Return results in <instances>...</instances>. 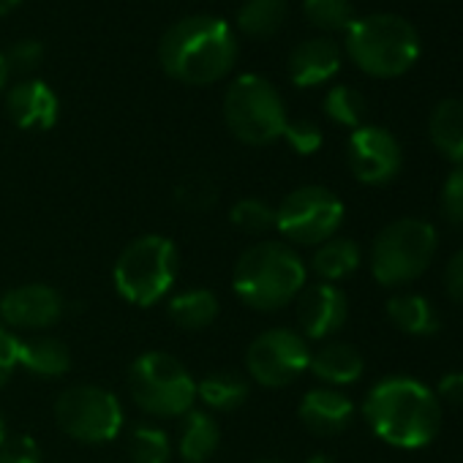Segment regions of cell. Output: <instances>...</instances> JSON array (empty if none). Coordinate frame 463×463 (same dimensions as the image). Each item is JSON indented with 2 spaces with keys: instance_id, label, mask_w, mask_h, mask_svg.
<instances>
[{
  "instance_id": "33",
  "label": "cell",
  "mask_w": 463,
  "mask_h": 463,
  "mask_svg": "<svg viewBox=\"0 0 463 463\" xmlns=\"http://www.w3.org/2000/svg\"><path fill=\"white\" fill-rule=\"evenodd\" d=\"M441 213L449 223L463 229V164H458L441 185Z\"/></svg>"
},
{
  "instance_id": "24",
  "label": "cell",
  "mask_w": 463,
  "mask_h": 463,
  "mask_svg": "<svg viewBox=\"0 0 463 463\" xmlns=\"http://www.w3.org/2000/svg\"><path fill=\"white\" fill-rule=\"evenodd\" d=\"M360 262H363V254L354 241L330 238L322 246H317V251L311 257V270L319 281L335 284V281H344L352 273H357Z\"/></svg>"
},
{
  "instance_id": "31",
  "label": "cell",
  "mask_w": 463,
  "mask_h": 463,
  "mask_svg": "<svg viewBox=\"0 0 463 463\" xmlns=\"http://www.w3.org/2000/svg\"><path fill=\"white\" fill-rule=\"evenodd\" d=\"M175 199L188 210H207L218 199V185L204 175H191L175 188Z\"/></svg>"
},
{
  "instance_id": "21",
  "label": "cell",
  "mask_w": 463,
  "mask_h": 463,
  "mask_svg": "<svg viewBox=\"0 0 463 463\" xmlns=\"http://www.w3.org/2000/svg\"><path fill=\"white\" fill-rule=\"evenodd\" d=\"M428 137L447 161H452L455 166L463 164V101L460 99H441L433 107L428 118Z\"/></svg>"
},
{
  "instance_id": "18",
  "label": "cell",
  "mask_w": 463,
  "mask_h": 463,
  "mask_svg": "<svg viewBox=\"0 0 463 463\" xmlns=\"http://www.w3.org/2000/svg\"><path fill=\"white\" fill-rule=\"evenodd\" d=\"M308 371L325 384V387H346L354 384L363 371H365V360L360 354L357 346L344 344V341H330L325 346H319L317 352H311V363Z\"/></svg>"
},
{
  "instance_id": "14",
  "label": "cell",
  "mask_w": 463,
  "mask_h": 463,
  "mask_svg": "<svg viewBox=\"0 0 463 463\" xmlns=\"http://www.w3.org/2000/svg\"><path fill=\"white\" fill-rule=\"evenodd\" d=\"M298 325L306 341H325L335 335L349 317V300L335 284H306L298 295Z\"/></svg>"
},
{
  "instance_id": "25",
  "label": "cell",
  "mask_w": 463,
  "mask_h": 463,
  "mask_svg": "<svg viewBox=\"0 0 463 463\" xmlns=\"http://www.w3.org/2000/svg\"><path fill=\"white\" fill-rule=\"evenodd\" d=\"M251 384L238 371H213L196 382V398L213 411H232L249 401Z\"/></svg>"
},
{
  "instance_id": "7",
  "label": "cell",
  "mask_w": 463,
  "mask_h": 463,
  "mask_svg": "<svg viewBox=\"0 0 463 463\" xmlns=\"http://www.w3.org/2000/svg\"><path fill=\"white\" fill-rule=\"evenodd\" d=\"M223 120L235 139L260 147L284 137L289 115L281 93L270 80L260 74H241L226 88Z\"/></svg>"
},
{
  "instance_id": "11",
  "label": "cell",
  "mask_w": 463,
  "mask_h": 463,
  "mask_svg": "<svg viewBox=\"0 0 463 463\" xmlns=\"http://www.w3.org/2000/svg\"><path fill=\"white\" fill-rule=\"evenodd\" d=\"M311 363L308 341L298 330L273 327L260 333L246 352V371L262 387H287L298 382Z\"/></svg>"
},
{
  "instance_id": "4",
  "label": "cell",
  "mask_w": 463,
  "mask_h": 463,
  "mask_svg": "<svg viewBox=\"0 0 463 463\" xmlns=\"http://www.w3.org/2000/svg\"><path fill=\"white\" fill-rule=\"evenodd\" d=\"M344 50L363 74L390 80L417 63L420 33L398 14H368L349 25Z\"/></svg>"
},
{
  "instance_id": "36",
  "label": "cell",
  "mask_w": 463,
  "mask_h": 463,
  "mask_svg": "<svg viewBox=\"0 0 463 463\" xmlns=\"http://www.w3.org/2000/svg\"><path fill=\"white\" fill-rule=\"evenodd\" d=\"M17 352H20V338L6 325H0V387H4L12 379V373L20 368Z\"/></svg>"
},
{
  "instance_id": "15",
  "label": "cell",
  "mask_w": 463,
  "mask_h": 463,
  "mask_svg": "<svg viewBox=\"0 0 463 463\" xmlns=\"http://www.w3.org/2000/svg\"><path fill=\"white\" fill-rule=\"evenodd\" d=\"M6 112L23 131H50L61 118V101L44 80L28 77L9 88Z\"/></svg>"
},
{
  "instance_id": "3",
  "label": "cell",
  "mask_w": 463,
  "mask_h": 463,
  "mask_svg": "<svg viewBox=\"0 0 463 463\" xmlns=\"http://www.w3.org/2000/svg\"><path fill=\"white\" fill-rule=\"evenodd\" d=\"M308 284V265L281 241H262L246 249L232 273L235 298L251 311H281Z\"/></svg>"
},
{
  "instance_id": "34",
  "label": "cell",
  "mask_w": 463,
  "mask_h": 463,
  "mask_svg": "<svg viewBox=\"0 0 463 463\" xmlns=\"http://www.w3.org/2000/svg\"><path fill=\"white\" fill-rule=\"evenodd\" d=\"M4 58H6L9 74L12 71L28 74V71H33V69L42 66V61H44V44L36 42V39H23V42L12 44Z\"/></svg>"
},
{
  "instance_id": "23",
  "label": "cell",
  "mask_w": 463,
  "mask_h": 463,
  "mask_svg": "<svg viewBox=\"0 0 463 463\" xmlns=\"http://www.w3.org/2000/svg\"><path fill=\"white\" fill-rule=\"evenodd\" d=\"M218 314H221V303L210 289H188L166 303V317L172 319V325L188 333L207 330L218 319Z\"/></svg>"
},
{
  "instance_id": "2",
  "label": "cell",
  "mask_w": 463,
  "mask_h": 463,
  "mask_svg": "<svg viewBox=\"0 0 463 463\" xmlns=\"http://www.w3.org/2000/svg\"><path fill=\"white\" fill-rule=\"evenodd\" d=\"M363 417L384 444L420 449L441 430V401L417 379L387 376L368 390Z\"/></svg>"
},
{
  "instance_id": "17",
  "label": "cell",
  "mask_w": 463,
  "mask_h": 463,
  "mask_svg": "<svg viewBox=\"0 0 463 463\" xmlns=\"http://www.w3.org/2000/svg\"><path fill=\"white\" fill-rule=\"evenodd\" d=\"M341 69V47L327 36L300 42L289 55V77L298 88H317L333 80Z\"/></svg>"
},
{
  "instance_id": "1",
  "label": "cell",
  "mask_w": 463,
  "mask_h": 463,
  "mask_svg": "<svg viewBox=\"0 0 463 463\" xmlns=\"http://www.w3.org/2000/svg\"><path fill=\"white\" fill-rule=\"evenodd\" d=\"M238 61V36L213 14L183 17L158 42V63L166 77L183 85H215Z\"/></svg>"
},
{
  "instance_id": "43",
  "label": "cell",
  "mask_w": 463,
  "mask_h": 463,
  "mask_svg": "<svg viewBox=\"0 0 463 463\" xmlns=\"http://www.w3.org/2000/svg\"><path fill=\"white\" fill-rule=\"evenodd\" d=\"M254 463H281V460H276V458H260V460H254Z\"/></svg>"
},
{
  "instance_id": "42",
  "label": "cell",
  "mask_w": 463,
  "mask_h": 463,
  "mask_svg": "<svg viewBox=\"0 0 463 463\" xmlns=\"http://www.w3.org/2000/svg\"><path fill=\"white\" fill-rule=\"evenodd\" d=\"M6 439H9V425H6L4 414H0V447H4V444H6Z\"/></svg>"
},
{
  "instance_id": "40",
  "label": "cell",
  "mask_w": 463,
  "mask_h": 463,
  "mask_svg": "<svg viewBox=\"0 0 463 463\" xmlns=\"http://www.w3.org/2000/svg\"><path fill=\"white\" fill-rule=\"evenodd\" d=\"M6 80H9V66H6V58L0 52V90L6 88Z\"/></svg>"
},
{
  "instance_id": "19",
  "label": "cell",
  "mask_w": 463,
  "mask_h": 463,
  "mask_svg": "<svg viewBox=\"0 0 463 463\" xmlns=\"http://www.w3.org/2000/svg\"><path fill=\"white\" fill-rule=\"evenodd\" d=\"M17 365H23L36 379H61L71 368V352L61 338L52 335L20 338Z\"/></svg>"
},
{
  "instance_id": "35",
  "label": "cell",
  "mask_w": 463,
  "mask_h": 463,
  "mask_svg": "<svg viewBox=\"0 0 463 463\" xmlns=\"http://www.w3.org/2000/svg\"><path fill=\"white\" fill-rule=\"evenodd\" d=\"M0 463H44L42 447L33 436H14L0 447Z\"/></svg>"
},
{
  "instance_id": "39",
  "label": "cell",
  "mask_w": 463,
  "mask_h": 463,
  "mask_svg": "<svg viewBox=\"0 0 463 463\" xmlns=\"http://www.w3.org/2000/svg\"><path fill=\"white\" fill-rule=\"evenodd\" d=\"M23 4V0H0V17H6V14H12L17 6Z\"/></svg>"
},
{
  "instance_id": "10",
  "label": "cell",
  "mask_w": 463,
  "mask_h": 463,
  "mask_svg": "<svg viewBox=\"0 0 463 463\" xmlns=\"http://www.w3.org/2000/svg\"><path fill=\"white\" fill-rule=\"evenodd\" d=\"M344 202L325 185H300L276 207V229L289 246L317 249L335 238L344 223Z\"/></svg>"
},
{
  "instance_id": "22",
  "label": "cell",
  "mask_w": 463,
  "mask_h": 463,
  "mask_svg": "<svg viewBox=\"0 0 463 463\" xmlns=\"http://www.w3.org/2000/svg\"><path fill=\"white\" fill-rule=\"evenodd\" d=\"M387 319L406 335L430 338L439 333L441 322L430 300L414 292H398L387 300Z\"/></svg>"
},
{
  "instance_id": "27",
  "label": "cell",
  "mask_w": 463,
  "mask_h": 463,
  "mask_svg": "<svg viewBox=\"0 0 463 463\" xmlns=\"http://www.w3.org/2000/svg\"><path fill=\"white\" fill-rule=\"evenodd\" d=\"M128 452L134 463H169L172 458V439L164 428L139 422L128 433Z\"/></svg>"
},
{
  "instance_id": "38",
  "label": "cell",
  "mask_w": 463,
  "mask_h": 463,
  "mask_svg": "<svg viewBox=\"0 0 463 463\" xmlns=\"http://www.w3.org/2000/svg\"><path fill=\"white\" fill-rule=\"evenodd\" d=\"M436 398L441 403H449V406H460L463 409V371H452V373H444L436 384Z\"/></svg>"
},
{
  "instance_id": "41",
  "label": "cell",
  "mask_w": 463,
  "mask_h": 463,
  "mask_svg": "<svg viewBox=\"0 0 463 463\" xmlns=\"http://www.w3.org/2000/svg\"><path fill=\"white\" fill-rule=\"evenodd\" d=\"M306 463H335V460H333V455H327V452H317V455H311Z\"/></svg>"
},
{
  "instance_id": "9",
  "label": "cell",
  "mask_w": 463,
  "mask_h": 463,
  "mask_svg": "<svg viewBox=\"0 0 463 463\" xmlns=\"http://www.w3.org/2000/svg\"><path fill=\"white\" fill-rule=\"evenodd\" d=\"M58 428L80 444H107L120 436L126 411L115 392L99 384H74L55 401Z\"/></svg>"
},
{
  "instance_id": "20",
  "label": "cell",
  "mask_w": 463,
  "mask_h": 463,
  "mask_svg": "<svg viewBox=\"0 0 463 463\" xmlns=\"http://www.w3.org/2000/svg\"><path fill=\"white\" fill-rule=\"evenodd\" d=\"M221 447V425L204 409H191L183 414L177 452L185 463H207Z\"/></svg>"
},
{
  "instance_id": "37",
  "label": "cell",
  "mask_w": 463,
  "mask_h": 463,
  "mask_svg": "<svg viewBox=\"0 0 463 463\" xmlns=\"http://www.w3.org/2000/svg\"><path fill=\"white\" fill-rule=\"evenodd\" d=\"M444 289H447V298L452 303L463 306V249L455 251L447 260V268H444Z\"/></svg>"
},
{
  "instance_id": "5",
  "label": "cell",
  "mask_w": 463,
  "mask_h": 463,
  "mask_svg": "<svg viewBox=\"0 0 463 463\" xmlns=\"http://www.w3.org/2000/svg\"><path fill=\"white\" fill-rule=\"evenodd\" d=\"M177 273L180 254L175 241L166 235H142L120 251L112 281L126 303L150 308L172 292Z\"/></svg>"
},
{
  "instance_id": "28",
  "label": "cell",
  "mask_w": 463,
  "mask_h": 463,
  "mask_svg": "<svg viewBox=\"0 0 463 463\" xmlns=\"http://www.w3.org/2000/svg\"><path fill=\"white\" fill-rule=\"evenodd\" d=\"M303 14L317 31L325 33H346L349 25L357 20L352 0H303Z\"/></svg>"
},
{
  "instance_id": "16",
  "label": "cell",
  "mask_w": 463,
  "mask_h": 463,
  "mask_svg": "<svg viewBox=\"0 0 463 463\" xmlns=\"http://www.w3.org/2000/svg\"><path fill=\"white\" fill-rule=\"evenodd\" d=\"M300 422L317 436H335L346 430L354 420V403L346 392L335 387L308 390L298 406Z\"/></svg>"
},
{
  "instance_id": "6",
  "label": "cell",
  "mask_w": 463,
  "mask_h": 463,
  "mask_svg": "<svg viewBox=\"0 0 463 463\" xmlns=\"http://www.w3.org/2000/svg\"><path fill=\"white\" fill-rule=\"evenodd\" d=\"M439 249L436 229L422 218H398L387 223L371 243V276L382 287H403L417 281L433 262Z\"/></svg>"
},
{
  "instance_id": "26",
  "label": "cell",
  "mask_w": 463,
  "mask_h": 463,
  "mask_svg": "<svg viewBox=\"0 0 463 463\" xmlns=\"http://www.w3.org/2000/svg\"><path fill=\"white\" fill-rule=\"evenodd\" d=\"M289 17L287 0H246L238 9L235 25L251 39H273Z\"/></svg>"
},
{
  "instance_id": "29",
  "label": "cell",
  "mask_w": 463,
  "mask_h": 463,
  "mask_svg": "<svg viewBox=\"0 0 463 463\" xmlns=\"http://www.w3.org/2000/svg\"><path fill=\"white\" fill-rule=\"evenodd\" d=\"M365 109L368 107H365L363 93L349 85H335L325 96V115L344 128H352V131L360 128L365 120Z\"/></svg>"
},
{
  "instance_id": "13",
  "label": "cell",
  "mask_w": 463,
  "mask_h": 463,
  "mask_svg": "<svg viewBox=\"0 0 463 463\" xmlns=\"http://www.w3.org/2000/svg\"><path fill=\"white\" fill-rule=\"evenodd\" d=\"M66 303L47 284H25L0 298V325L14 330H47L61 322Z\"/></svg>"
},
{
  "instance_id": "12",
  "label": "cell",
  "mask_w": 463,
  "mask_h": 463,
  "mask_svg": "<svg viewBox=\"0 0 463 463\" xmlns=\"http://www.w3.org/2000/svg\"><path fill=\"white\" fill-rule=\"evenodd\" d=\"M346 161L352 175L365 185L390 183L403 164L398 139L382 126H360L352 131L346 145Z\"/></svg>"
},
{
  "instance_id": "30",
  "label": "cell",
  "mask_w": 463,
  "mask_h": 463,
  "mask_svg": "<svg viewBox=\"0 0 463 463\" xmlns=\"http://www.w3.org/2000/svg\"><path fill=\"white\" fill-rule=\"evenodd\" d=\"M229 221L235 229L246 232V235H265V232L276 229V207H270L260 196H246L232 204Z\"/></svg>"
},
{
  "instance_id": "8",
  "label": "cell",
  "mask_w": 463,
  "mask_h": 463,
  "mask_svg": "<svg viewBox=\"0 0 463 463\" xmlns=\"http://www.w3.org/2000/svg\"><path fill=\"white\" fill-rule=\"evenodd\" d=\"M128 392L150 417H183L194 409L196 379L169 352H145L128 368Z\"/></svg>"
},
{
  "instance_id": "32",
  "label": "cell",
  "mask_w": 463,
  "mask_h": 463,
  "mask_svg": "<svg viewBox=\"0 0 463 463\" xmlns=\"http://www.w3.org/2000/svg\"><path fill=\"white\" fill-rule=\"evenodd\" d=\"M284 139L289 142V147L300 156H314L322 142H325V134L322 128L314 123V120H289L287 128H284Z\"/></svg>"
}]
</instances>
